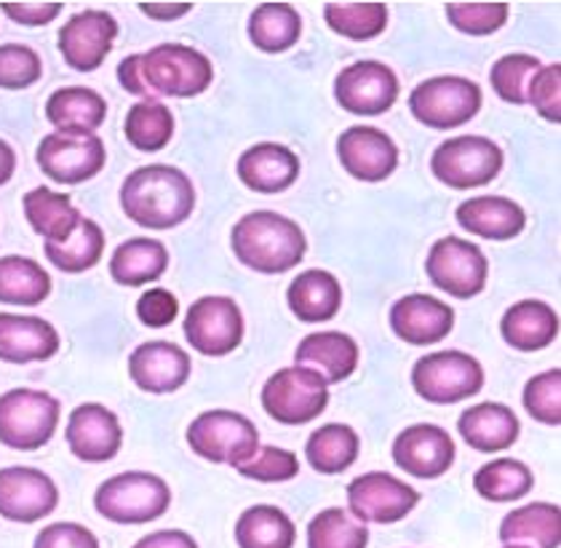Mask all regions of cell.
Returning <instances> with one entry per match:
<instances>
[{
	"label": "cell",
	"instance_id": "cell-1",
	"mask_svg": "<svg viewBox=\"0 0 561 548\" xmlns=\"http://www.w3.org/2000/svg\"><path fill=\"white\" fill-rule=\"evenodd\" d=\"M211 78L209 57L185 44H161L118 65L121 87L139 102H161V96L191 100L211 87Z\"/></svg>",
	"mask_w": 561,
	"mask_h": 548
},
{
	"label": "cell",
	"instance_id": "cell-2",
	"mask_svg": "<svg viewBox=\"0 0 561 548\" xmlns=\"http://www.w3.org/2000/svg\"><path fill=\"white\" fill-rule=\"evenodd\" d=\"M121 206L139 228L172 230L193 215L195 187L182 169L169 163H148L134 169L124 180Z\"/></svg>",
	"mask_w": 561,
	"mask_h": 548
},
{
	"label": "cell",
	"instance_id": "cell-3",
	"mask_svg": "<svg viewBox=\"0 0 561 548\" xmlns=\"http://www.w3.org/2000/svg\"><path fill=\"white\" fill-rule=\"evenodd\" d=\"M230 247L236 258L254 273L276 276L302 263L308 239L295 219L260 209L249 212L233 225Z\"/></svg>",
	"mask_w": 561,
	"mask_h": 548
},
{
	"label": "cell",
	"instance_id": "cell-4",
	"mask_svg": "<svg viewBox=\"0 0 561 548\" xmlns=\"http://www.w3.org/2000/svg\"><path fill=\"white\" fill-rule=\"evenodd\" d=\"M172 505V490L148 471H124L110 477L94 492L96 514L113 525H150Z\"/></svg>",
	"mask_w": 561,
	"mask_h": 548
},
{
	"label": "cell",
	"instance_id": "cell-5",
	"mask_svg": "<svg viewBox=\"0 0 561 548\" xmlns=\"http://www.w3.org/2000/svg\"><path fill=\"white\" fill-rule=\"evenodd\" d=\"M62 404L35 388H11L0 396V444L20 453L46 447L57 434Z\"/></svg>",
	"mask_w": 561,
	"mask_h": 548
},
{
	"label": "cell",
	"instance_id": "cell-6",
	"mask_svg": "<svg viewBox=\"0 0 561 548\" xmlns=\"http://www.w3.org/2000/svg\"><path fill=\"white\" fill-rule=\"evenodd\" d=\"M187 444L198 458L238 468L260 449V431L241 412L209 410L187 425Z\"/></svg>",
	"mask_w": 561,
	"mask_h": 548
},
{
	"label": "cell",
	"instance_id": "cell-7",
	"mask_svg": "<svg viewBox=\"0 0 561 548\" xmlns=\"http://www.w3.org/2000/svg\"><path fill=\"white\" fill-rule=\"evenodd\" d=\"M503 161L505 156L497 142L479 134H466V137L447 139L433 150L431 172L455 191H471V187L490 185L503 169Z\"/></svg>",
	"mask_w": 561,
	"mask_h": 548
},
{
	"label": "cell",
	"instance_id": "cell-8",
	"mask_svg": "<svg viewBox=\"0 0 561 548\" xmlns=\"http://www.w3.org/2000/svg\"><path fill=\"white\" fill-rule=\"evenodd\" d=\"M262 407L280 425H305L324 415L329 386L324 377L308 367H284L262 386Z\"/></svg>",
	"mask_w": 561,
	"mask_h": 548
},
{
	"label": "cell",
	"instance_id": "cell-9",
	"mask_svg": "<svg viewBox=\"0 0 561 548\" xmlns=\"http://www.w3.org/2000/svg\"><path fill=\"white\" fill-rule=\"evenodd\" d=\"M412 386L431 404H457L484 388V367L462 351H438L417 358Z\"/></svg>",
	"mask_w": 561,
	"mask_h": 548
},
{
	"label": "cell",
	"instance_id": "cell-10",
	"mask_svg": "<svg viewBox=\"0 0 561 548\" xmlns=\"http://www.w3.org/2000/svg\"><path fill=\"white\" fill-rule=\"evenodd\" d=\"M410 110L420 124L447 132L468 124L481 110L479 83L460 76H436L414 87Z\"/></svg>",
	"mask_w": 561,
	"mask_h": 548
},
{
	"label": "cell",
	"instance_id": "cell-11",
	"mask_svg": "<svg viewBox=\"0 0 561 548\" xmlns=\"http://www.w3.org/2000/svg\"><path fill=\"white\" fill-rule=\"evenodd\" d=\"M425 273L436 289L447 292L457 300H471L484 292L490 260L476 243L460 239V236H444L431 247Z\"/></svg>",
	"mask_w": 561,
	"mask_h": 548
},
{
	"label": "cell",
	"instance_id": "cell-12",
	"mask_svg": "<svg viewBox=\"0 0 561 548\" xmlns=\"http://www.w3.org/2000/svg\"><path fill=\"white\" fill-rule=\"evenodd\" d=\"M185 340L201 356H228L243 340V313L233 297L206 295L185 313Z\"/></svg>",
	"mask_w": 561,
	"mask_h": 548
},
{
	"label": "cell",
	"instance_id": "cell-13",
	"mask_svg": "<svg viewBox=\"0 0 561 548\" xmlns=\"http://www.w3.org/2000/svg\"><path fill=\"white\" fill-rule=\"evenodd\" d=\"M417 503L420 492L386 471L362 473L347 484V514L362 525H396Z\"/></svg>",
	"mask_w": 561,
	"mask_h": 548
},
{
	"label": "cell",
	"instance_id": "cell-14",
	"mask_svg": "<svg viewBox=\"0 0 561 548\" xmlns=\"http://www.w3.org/2000/svg\"><path fill=\"white\" fill-rule=\"evenodd\" d=\"M38 167L57 185H81L105 167V142L96 134H46L38 145Z\"/></svg>",
	"mask_w": 561,
	"mask_h": 548
},
{
	"label": "cell",
	"instance_id": "cell-15",
	"mask_svg": "<svg viewBox=\"0 0 561 548\" xmlns=\"http://www.w3.org/2000/svg\"><path fill=\"white\" fill-rule=\"evenodd\" d=\"M334 100L353 115L375 118L388 113L399 100V78L388 65L375 59L347 65L334 81Z\"/></svg>",
	"mask_w": 561,
	"mask_h": 548
},
{
	"label": "cell",
	"instance_id": "cell-16",
	"mask_svg": "<svg viewBox=\"0 0 561 548\" xmlns=\"http://www.w3.org/2000/svg\"><path fill=\"white\" fill-rule=\"evenodd\" d=\"M59 490L41 468L9 466L0 468V516L20 525H35L54 514Z\"/></svg>",
	"mask_w": 561,
	"mask_h": 548
},
{
	"label": "cell",
	"instance_id": "cell-17",
	"mask_svg": "<svg viewBox=\"0 0 561 548\" xmlns=\"http://www.w3.org/2000/svg\"><path fill=\"white\" fill-rule=\"evenodd\" d=\"M118 22L107 11H81L72 14L59 30V52L65 62L78 72L100 70L113 52Z\"/></svg>",
	"mask_w": 561,
	"mask_h": 548
},
{
	"label": "cell",
	"instance_id": "cell-18",
	"mask_svg": "<svg viewBox=\"0 0 561 548\" xmlns=\"http://www.w3.org/2000/svg\"><path fill=\"white\" fill-rule=\"evenodd\" d=\"M455 442L442 425L414 423L393 442V463L414 479H438L453 468Z\"/></svg>",
	"mask_w": 561,
	"mask_h": 548
},
{
	"label": "cell",
	"instance_id": "cell-19",
	"mask_svg": "<svg viewBox=\"0 0 561 548\" xmlns=\"http://www.w3.org/2000/svg\"><path fill=\"white\" fill-rule=\"evenodd\" d=\"M65 442L70 453L83 463H107L121 453L124 444V429L121 420L105 404H89L76 407L70 412L65 429Z\"/></svg>",
	"mask_w": 561,
	"mask_h": 548
},
{
	"label": "cell",
	"instance_id": "cell-20",
	"mask_svg": "<svg viewBox=\"0 0 561 548\" xmlns=\"http://www.w3.org/2000/svg\"><path fill=\"white\" fill-rule=\"evenodd\" d=\"M193 373L187 351L167 340H150L137 345L129 356V377L139 391L163 396L180 391Z\"/></svg>",
	"mask_w": 561,
	"mask_h": 548
},
{
	"label": "cell",
	"instance_id": "cell-21",
	"mask_svg": "<svg viewBox=\"0 0 561 548\" xmlns=\"http://www.w3.org/2000/svg\"><path fill=\"white\" fill-rule=\"evenodd\" d=\"M337 158L351 176L362 182H382L399 167V148L377 126H351L340 134Z\"/></svg>",
	"mask_w": 561,
	"mask_h": 548
},
{
	"label": "cell",
	"instance_id": "cell-22",
	"mask_svg": "<svg viewBox=\"0 0 561 548\" xmlns=\"http://www.w3.org/2000/svg\"><path fill=\"white\" fill-rule=\"evenodd\" d=\"M455 310L438 297L414 292L390 308V329L410 345H436L453 332Z\"/></svg>",
	"mask_w": 561,
	"mask_h": 548
},
{
	"label": "cell",
	"instance_id": "cell-23",
	"mask_svg": "<svg viewBox=\"0 0 561 548\" xmlns=\"http://www.w3.org/2000/svg\"><path fill=\"white\" fill-rule=\"evenodd\" d=\"M236 172L238 180L252 187L254 193L273 196V193H284L286 187L295 185L297 176H300V158L286 145L260 142L243 150Z\"/></svg>",
	"mask_w": 561,
	"mask_h": 548
},
{
	"label": "cell",
	"instance_id": "cell-24",
	"mask_svg": "<svg viewBox=\"0 0 561 548\" xmlns=\"http://www.w3.org/2000/svg\"><path fill=\"white\" fill-rule=\"evenodd\" d=\"M59 351V332L41 316L0 313V362H48Z\"/></svg>",
	"mask_w": 561,
	"mask_h": 548
},
{
	"label": "cell",
	"instance_id": "cell-25",
	"mask_svg": "<svg viewBox=\"0 0 561 548\" xmlns=\"http://www.w3.org/2000/svg\"><path fill=\"white\" fill-rule=\"evenodd\" d=\"M358 343L345 332L305 334L295 351L297 367H308L324 377L327 386L343 383L358 367Z\"/></svg>",
	"mask_w": 561,
	"mask_h": 548
},
{
	"label": "cell",
	"instance_id": "cell-26",
	"mask_svg": "<svg viewBox=\"0 0 561 548\" xmlns=\"http://www.w3.org/2000/svg\"><path fill=\"white\" fill-rule=\"evenodd\" d=\"M457 431L476 453H500V449L516 444L522 423L511 407L500 404V401H481L462 412L457 420Z\"/></svg>",
	"mask_w": 561,
	"mask_h": 548
},
{
	"label": "cell",
	"instance_id": "cell-27",
	"mask_svg": "<svg viewBox=\"0 0 561 548\" xmlns=\"http://www.w3.org/2000/svg\"><path fill=\"white\" fill-rule=\"evenodd\" d=\"M455 217L468 233L490 241L516 239L524 225H527V215H524L522 206L505 196H479L462 201L457 206Z\"/></svg>",
	"mask_w": 561,
	"mask_h": 548
},
{
	"label": "cell",
	"instance_id": "cell-28",
	"mask_svg": "<svg viewBox=\"0 0 561 548\" xmlns=\"http://www.w3.org/2000/svg\"><path fill=\"white\" fill-rule=\"evenodd\" d=\"M500 334L514 351H542L559 338V316L548 302L522 300L505 310L500 321Z\"/></svg>",
	"mask_w": 561,
	"mask_h": 548
},
{
	"label": "cell",
	"instance_id": "cell-29",
	"mask_svg": "<svg viewBox=\"0 0 561 548\" xmlns=\"http://www.w3.org/2000/svg\"><path fill=\"white\" fill-rule=\"evenodd\" d=\"M286 302H289L291 313L305 324H321V321H332L343 306V286L337 276L329 271H302L297 273L295 282L289 284L286 292Z\"/></svg>",
	"mask_w": 561,
	"mask_h": 548
},
{
	"label": "cell",
	"instance_id": "cell-30",
	"mask_svg": "<svg viewBox=\"0 0 561 548\" xmlns=\"http://www.w3.org/2000/svg\"><path fill=\"white\" fill-rule=\"evenodd\" d=\"M500 540L505 546L559 548L561 546V509L557 503L518 505L500 522Z\"/></svg>",
	"mask_w": 561,
	"mask_h": 548
},
{
	"label": "cell",
	"instance_id": "cell-31",
	"mask_svg": "<svg viewBox=\"0 0 561 548\" xmlns=\"http://www.w3.org/2000/svg\"><path fill=\"white\" fill-rule=\"evenodd\" d=\"M107 102L87 87H65L46 102L48 124L62 134H94L105 124Z\"/></svg>",
	"mask_w": 561,
	"mask_h": 548
},
{
	"label": "cell",
	"instance_id": "cell-32",
	"mask_svg": "<svg viewBox=\"0 0 561 548\" xmlns=\"http://www.w3.org/2000/svg\"><path fill=\"white\" fill-rule=\"evenodd\" d=\"M22 206L30 228L44 236L46 243H65L83 219L67 193H57L46 185L24 193Z\"/></svg>",
	"mask_w": 561,
	"mask_h": 548
},
{
	"label": "cell",
	"instance_id": "cell-33",
	"mask_svg": "<svg viewBox=\"0 0 561 548\" xmlns=\"http://www.w3.org/2000/svg\"><path fill=\"white\" fill-rule=\"evenodd\" d=\"M169 267V249L156 239H129L121 243L110 258V276L121 286L152 284L167 273Z\"/></svg>",
	"mask_w": 561,
	"mask_h": 548
},
{
	"label": "cell",
	"instance_id": "cell-34",
	"mask_svg": "<svg viewBox=\"0 0 561 548\" xmlns=\"http://www.w3.org/2000/svg\"><path fill=\"white\" fill-rule=\"evenodd\" d=\"M358 453H362V438L345 423L321 425L305 444V458L310 468L324 477L347 471L358 460Z\"/></svg>",
	"mask_w": 561,
	"mask_h": 548
},
{
	"label": "cell",
	"instance_id": "cell-35",
	"mask_svg": "<svg viewBox=\"0 0 561 548\" xmlns=\"http://www.w3.org/2000/svg\"><path fill=\"white\" fill-rule=\"evenodd\" d=\"M297 527L278 505H252L236 522L238 548H295Z\"/></svg>",
	"mask_w": 561,
	"mask_h": 548
},
{
	"label": "cell",
	"instance_id": "cell-36",
	"mask_svg": "<svg viewBox=\"0 0 561 548\" xmlns=\"http://www.w3.org/2000/svg\"><path fill=\"white\" fill-rule=\"evenodd\" d=\"M51 295V276L41 263L20 254L0 258V302L5 306L35 308Z\"/></svg>",
	"mask_w": 561,
	"mask_h": 548
},
{
	"label": "cell",
	"instance_id": "cell-37",
	"mask_svg": "<svg viewBox=\"0 0 561 548\" xmlns=\"http://www.w3.org/2000/svg\"><path fill=\"white\" fill-rule=\"evenodd\" d=\"M302 20L295 5L262 3L249 16V38L265 54H284L300 41Z\"/></svg>",
	"mask_w": 561,
	"mask_h": 548
},
{
	"label": "cell",
	"instance_id": "cell-38",
	"mask_svg": "<svg viewBox=\"0 0 561 548\" xmlns=\"http://www.w3.org/2000/svg\"><path fill=\"white\" fill-rule=\"evenodd\" d=\"M473 487L490 503H516L533 492L535 477L527 463L514 458H497L492 463H484L473 473Z\"/></svg>",
	"mask_w": 561,
	"mask_h": 548
},
{
	"label": "cell",
	"instance_id": "cell-39",
	"mask_svg": "<svg viewBox=\"0 0 561 548\" xmlns=\"http://www.w3.org/2000/svg\"><path fill=\"white\" fill-rule=\"evenodd\" d=\"M46 260L62 273L91 271L102 260L105 252V233L94 219H81L76 233L65 243H44Z\"/></svg>",
	"mask_w": 561,
	"mask_h": 548
},
{
	"label": "cell",
	"instance_id": "cell-40",
	"mask_svg": "<svg viewBox=\"0 0 561 548\" xmlns=\"http://www.w3.org/2000/svg\"><path fill=\"white\" fill-rule=\"evenodd\" d=\"M126 139L142 153H158L174 137V115L163 102H134L126 113Z\"/></svg>",
	"mask_w": 561,
	"mask_h": 548
},
{
	"label": "cell",
	"instance_id": "cell-41",
	"mask_svg": "<svg viewBox=\"0 0 561 548\" xmlns=\"http://www.w3.org/2000/svg\"><path fill=\"white\" fill-rule=\"evenodd\" d=\"M324 20L337 35L351 41H371L388 27V5L382 3H327Z\"/></svg>",
	"mask_w": 561,
	"mask_h": 548
},
{
	"label": "cell",
	"instance_id": "cell-42",
	"mask_svg": "<svg viewBox=\"0 0 561 548\" xmlns=\"http://www.w3.org/2000/svg\"><path fill=\"white\" fill-rule=\"evenodd\" d=\"M369 527L345 509H324L310 520L308 548H367Z\"/></svg>",
	"mask_w": 561,
	"mask_h": 548
},
{
	"label": "cell",
	"instance_id": "cell-43",
	"mask_svg": "<svg viewBox=\"0 0 561 548\" xmlns=\"http://www.w3.org/2000/svg\"><path fill=\"white\" fill-rule=\"evenodd\" d=\"M540 59L529 57V54H508L500 57L490 70V83L495 89L500 100L511 102V105H524L527 102V87L540 70Z\"/></svg>",
	"mask_w": 561,
	"mask_h": 548
},
{
	"label": "cell",
	"instance_id": "cell-44",
	"mask_svg": "<svg viewBox=\"0 0 561 548\" xmlns=\"http://www.w3.org/2000/svg\"><path fill=\"white\" fill-rule=\"evenodd\" d=\"M238 473L262 484L291 482L300 473V460L284 447H260L243 466H238Z\"/></svg>",
	"mask_w": 561,
	"mask_h": 548
},
{
	"label": "cell",
	"instance_id": "cell-45",
	"mask_svg": "<svg viewBox=\"0 0 561 548\" xmlns=\"http://www.w3.org/2000/svg\"><path fill=\"white\" fill-rule=\"evenodd\" d=\"M524 410L542 425L561 423V369H548L524 386Z\"/></svg>",
	"mask_w": 561,
	"mask_h": 548
},
{
	"label": "cell",
	"instance_id": "cell-46",
	"mask_svg": "<svg viewBox=\"0 0 561 548\" xmlns=\"http://www.w3.org/2000/svg\"><path fill=\"white\" fill-rule=\"evenodd\" d=\"M447 20L466 35H492L508 22V3H447Z\"/></svg>",
	"mask_w": 561,
	"mask_h": 548
},
{
	"label": "cell",
	"instance_id": "cell-47",
	"mask_svg": "<svg viewBox=\"0 0 561 548\" xmlns=\"http://www.w3.org/2000/svg\"><path fill=\"white\" fill-rule=\"evenodd\" d=\"M44 65L30 46L3 44L0 46V89L22 91L41 81Z\"/></svg>",
	"mask_w": 561,
	"mask_h": 548
},
{
	"label": "cell",
	"instance_id": "cell-48",
	"mask_svg": "<svg viewBox=\"0 0 561 548\" xmlns=\"http://www.w3.org/2000/svg\"><path fill=\"white\" fill-rule=\"evenodd\" d=\"M527 102L533 105L546 121L561 124V65H546L535 72V78L527 87Z\"/></svg>",
	"mask_w": 561,
	"mask_h": 548
},
{
	"label": "cell",
	"instance_id": "cell-49",
	"mask_svg": "<svg viewBox=\"0 0 561 548\" xmlns=\"http://www.w3.org/2000/svg\"><path fill=\"white\" fill-rule=\"evenodd\" d=\"M33 548H100V540L89 527L76 522H57L35 535Z\"/></svg>",
	"mask_w": 561,
	"mask_h": 548
},
{
	"label": "cell",
	"instance_id": "cell-50",
	"mask_svg": "<svg viewBox=\"0 0 561 548\" xmlns=\"http://www.w3.org/2000/svg\"><path fill=\"white\" fill-rule=\"evenodd\" d=\"M180 313V300L169 289H148L137 300V316L145 327L163 329Z\"/></svg>",
	"mask_w": 561,
	"mask_h": 548
},
{
	"label": "cell",
	"instance_id": "cell-51",
	"mask_svg": "<svg viewBox=\"0 0 561 548\" xmlns=\"http://www.w3.org/2000/svg\"><path fill=\"white\" fill-rule=\"evenodd\" d=\"M62 3H0V11L11 22H20L24 27H44L62 14Z\"/></svg>",
	"mask_w": 561,
	"mask_h": 548
},
{
	"label": "cell",
	"instance_id": "cell-52",
	"mask_svg": "<svg viewBox=\"0 0 561 548\" xmlns=\"http://www.w3.org/2000/svg\"><path fill=\"white\" fill-rule=\"evenodd\" d=\"M131 548H198V544L185 529H156V533L139 538Z\"/></svg>",
	"mask_w": 561,
	"mask_h": 548
},
{
	"label": "cell",
	"instance_id": "cell-53",
	"mask_svg": "<svg viewBox=\"0 0 561 548\" xmlns=\"http://www.w3.org/2000/svg\"><path fill=\"white\" fill-rule=\"evenodd\" d=\"M139 9L152 20H180L193 9V3H139Z\"/></svg>",
	"mask_w": 561,
	"mask_h": 548
},
{
	"label": "cell",
	"instance_id": "cell-54",
	"mask_svg": "<svg viewBox=\"0 0 561 548\" xmlns=\"http://www.w3.org/2000/svg\"><path fill=\"white\" fill-rule=\"evenodd\" d=\"M14 169H16L14 148H11L9 142H3V139H0V185H5V182L14 176Z\"/></svg>",
	"mask_w": 561,
	"mask_h": 548
},
{
	"label": "cell",
	"instance_id": "cell-55",
	"mask_svg": "<svg viewBox=\"0 0 561 548\" xmlns=\"http://www.w3.org/2000/svg\"><path fill=\"white\" fill-rule=\"evenodd\" d=\"M503 548H527V546H514V544H508V546H503Z\"/></svg>",
	"mask_w": 561,
	"mask_h": 548
}]
</instances>
